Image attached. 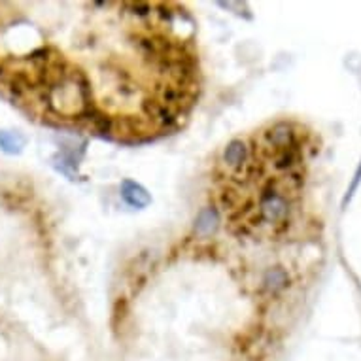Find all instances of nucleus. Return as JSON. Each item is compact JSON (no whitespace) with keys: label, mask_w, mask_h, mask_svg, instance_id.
<instances>
[{"label":"nucleus","mask_w":361,"mask_h":361,"mask_svg":"<svg viewBox=\"0 0 361 361\" xmlns=\"http://www.w3.org/2000/svg\"><path fill=\"white\" fill-rule=\"evenodd\" d=\"M121 197L125 199V202L133 208H146L152 202V197L142 185L133 182V180H123L121 184Z\"/></svg>","instance_id":"obj_5"},{"label":"nucleus","mask_w":361,"mask_h":361,"mask_svg":"<svg viewBox=\"0 0 361 361\" xmlns=\"http://www.w3.org/2000/svg\"><path fill=\"white\" fill-rule=\"evenodd\" d=\"M224 163L231 171H243L244 165L248 163V148L240 138H235L227 144L224 149Z\"/></svg>","instance_id":"obj_3"},{"label":"nucleus","mask_w":361,"mask_h":361,"mask_svg":"<svg viewBox=\"0 0 361 361\" xmlns=\"http://www.w3.org/2000/svg\"><path fill=\"white\" fill-rule=\"evenodd\" d=\"M263 290L271 295H276L280 291H284L290 286V274L286 271L284 267H271L267 269L263 274Z\"/></svg>","instance_id":"obj_4"},{"label":"nucleus","mask_w":361,"mask_h":361,"mask_svg":"<svg viewBox=\"0 0 361 361\" xmlns=\"http://www.w3.org/2000/svg\"><path fill=\"white\" fill-rule=\"evenodd\" d=\"M290 216V201L288 197L274 185H269L261 191L257 202V218L263 225H282Z\"/></svg>","instance_id":"obj_1"},{"label":"nucleus","mask_w":361,"mask_h":361,"mask_svg":"<svg viewBox=\"0 0 361 361\" xmlns=\"http://www.w3.org/2000/svg\"><path fill=\"white\" fill-rule=\"evenodd\" d=\"M265 144L267 148L276 152H284V149L299 148V137H297L295 127L288 121H280L274 123L271 129L265 133Z\"/></svg>","instance_id":"obj_2"},{"label":"nucleus","mask_w":361,"mask_h":361,"mask_svg":"<svg viewBox=\"0 0 361 361\" xmlns=\"http://www.w3.org/2000/svg\"><path fill=\"white\" fill-rule=\"evenodd\" d=\"M25 137L12 130H0V148L6 154H19L25 148Z\"/></svg>","instance_id":"obj_7"},{"label":"nucleus","mask_w":361,"mask_h":361,"mask_svg":"<svg viewBox=\"0 0 361 361\" xmlns=\"http://www.w3.org/2000/svg\"><path fill=\"white\" fill-rule=\"evenodd\" d=\"M219 225V216L218 212L214 210V208H204L201 214H199V218L195 221V229L199 235H212L216 229H218Z\"/></svg>","instance_id":"obj_6"}]
</instances>
